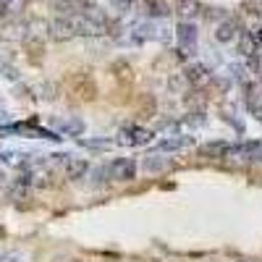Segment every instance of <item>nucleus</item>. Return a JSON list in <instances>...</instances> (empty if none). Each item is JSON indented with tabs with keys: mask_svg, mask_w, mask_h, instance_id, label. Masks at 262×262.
<instances>
[{
	"mask_svg": "<svg viewBox=\"0 0 262 262\" xmlns=\"http://www.w3.org/2000/svg\"><path fill=\"white\" fill-rule=\"evenodd\" d=\"M152 142V131L142 128V126H123L118 131V144H126V147H142V144H149Z\"/></svg>",
	"mask_w": 262,
	"mask_h": 262,
	"instance_id": "obj_1",
	"label": "nucleus"
},
{
	"mask_svg": "<svg viewBox=\"0 0 262 262\" xmlns=\"http://www.w3.org/2000/svg\"><path fill=\"white\" fill-rule=\"evenodd\" d=\"M107 173H111L113 181H134L137 179V163L131 158H116L107 165Z\"/></svg>",
	"mask_w": 262,
	"mask_h": 262,
	"instance_id": "obj_2",
	"label": "nucleus"
},
{
	"mask_svg": "<svg viewBox=\"0 0 262 262\" xmlns=\"http://www.w3.org/2000/svg\"><path fill=\"white\" fill-rule=\"evenodd\" d=\"M53 128L58 131V134H63V137H79V134H84V121L81 118H74V116L55 118L53 121Z\"/></svg>",
	"mask_w": 262,
	"mask_h": 262,
	"instance_id": "obj_3",
	"label": "nucleus"
},
{
	"mask_svg": "<svg viewBox=\"0 0 262 262\" xmlns=\"http://www.w3.org/2000/svg\"><path fill=\"white\" fill-rule=\"evenodd\" d=\"M176 34H179L181 50H184L186 55H194V53H196V29H194V24H179Z\"/></svg>",
	"mask_w": 262,
	"mask_h": 262,
	"instance_id": "obj_4",
	"label": "nucleus"
},
{
	"mask_svg": "<svg viewBox=\"0 0 262 262\" xmlns=\"http://www.w3.org/2000/svg\"><path fill=\"white\" fill-rule=\"evenodd\" d=\"M259 142H242V144H231L228 155L226 158H236V160H257V152H259Z\"/></svg>",
	"mask_w": 262,
	"mask_h": 262,
	"instance_id": "obj_5",
	"label": "nucleus"
},
{
	"mask_svg": "<svg viewBox=\"0 0 262 262\" xmlns=\"http://www.w3.org/2000/svg\"><path fill=\"white\" fill-rule=\"evenodd\" d=\"M63 170H66V179H69V181H79V179L86 176L90 163H86L84 158H71V155H69V160L63 163Z\"/></svg>",
	"mask_w": 262,
	"mask_h": 262,
	"instance_id": "obj_6",
	"label": "nucleus"
},
{
	"mask_svg": "<svg viewBox=\"0 0 262 262\" xmlns=\"http://www.w3.org/2000/svg\"><path fill=\"white\" fill-rule=\"evenodd\" d=\"M0 160L8 163V165H29V155L27 152H21V149H13V147H6V144H0Z\"/></svg>",
	"mask_w": 262,
	"mask_h": 262,
	"instance_id": "obj_7",
	"label": "nucleus"
},
{
	"mask_svg": "<svg viewBox=\"0 0 262 262\" xmlns=\"http://www.w3.org/2000/svg\"><path fill=\"white\" fill-rule=\"evenodd\" d=\"M228 149H231V142H223V139H215V142H207L200 147V152L205 158H215V160H221L228 155Z\"/></svg>",
	"mask_w": 262,
	"mask_h": 262,
	"instance_id": "obj_8",
	"label": "nucleus"
},
{
	"mask_svg": "<svg viewBox=\"0 0 262 262\" xmlns=\"http://www.w3.org/2000/svg\"><path fill=\"white\" fill-rule=\"evenodd\" d=\"M186 144H191V137H184V134H176V137H165L158 142V149L160 152H176V149H184Z\"/></svg>",
	"mask_w": 262,
	"mask_h": 262,
	"instance_id": "obj_9",
	"label": "nucleus"
},
{
	"mask_svg": "<svg viewBox=\"0 0 262 262\" xmlns=\"http://www.w3.org/2000/svg\"><path fill=\"white\" fill-rule=\"evenodd\" d=\"M142 168H144L147 173H160V170L168 168V158L160 155V152H155V155H147V158L142 160Z\"/></svg>",
	"mask_w": 262,
	"mask_h": 262,
	"instance_id": "obj_10",
	"label": "nucleus"
},
{
	"mask_svg": "<svg viewBox=\"0 0 262 262\" xmlns=\"http://www.w3.org/2000/svg\"><path fill=\"white\" fill-rule=\"evenodd\" d=\"M215 37H217V42H231V39L236 37V27H233V24H223L221 29H217Z\"/></svg>",
	"mask_w": 262,
	"mask_h": 262,
	"instance_id": "obj_11",
	"label": "nucleus"
},
{
	"mask_svg": "<svg viewBox=\"0 0 262 262\" xmlns=\"http://www.w3.org/2000/svg\"><path fill=\"white\" fill-rule=\"evenodd\" d=\"M249 107L262 118V90H254V92L249 95Z\"/></svg>",
	"mask_w": 262,
	"mask_h": 262,
	"instance_id": "obj_12",
	"label": "nucleus"
},
{
	"mask_svg": "<svg viewBox=\"0 0 262 262\" xmlns=\"http://www.w3.org/2000/svg\"><path fill=\"white\" fill-rule=\"evenodd\" d=\"M202 74H205V69H200V66H194V69L186 71V76H189L191 81H202Z\"/></svg>",
	"mask_w": 262,
	"mask_h": 262,
	"instance_id": "obj_13",
	"label": "nucleus"
},
{
	"mask_svg": "<svg viewBox=\"0 0 262 262\" xmlns=\"http://www.w3.org/2000/svg\"><path fill=\"white\" fill-rule=\"evenodd\" d=\"M86 147H97V149H107V147H111V142H107V139H86Z\"/></svg>",
	"mask_w": 262,
	"mask_h": 262,
	"instance_id": "obj_14",
	"label": "nucleus"
},
{
	"mask_svg": "<svg viewBox=\"0 0 262 262\" xmlns=\"http://www.w3.org/2000/svg\"><path fill=\"white\" fill-rule=\"evenodd\" d=\"M95 179H97V184H102V181L111 179V173H107V168H97L95 170Z\"/></svg>",
	"mask_w": 262,
	"mask_h": 262,
	"instance_id": "obj_15",
	"label": "nucleus"
},
{
	"mask_svg": "<svg viewBox=\"0 0 262 262\" xmlns=\"http://www.w3.org/2000/svg\"><path fill=\"white\" fill-rule=\"evenodd\" d=\"M252 39H254V45H262V29H257V32L252 34Z\"/></svg>",
	"mask_w": 262,
	"mask_h": 262,
	"instance_id": "obj_16",
	"label": "nucleus"
},
{
	"mask_svg": "<svg viewBox=\"0 0 262 262\" xmlns=\"http://www.w3.org/2000/svg\"><path fill=\"white\" fill-rule=\"evenodd\" d=\"M3 262H24V259H21V257H6Z\"/></svg>",
	"mask_w": 262,
	"mask_h": 262,
	"instance_id": "obj_17",
	"label": "nucleus"
},
{
	"mask_svg": "<svg viewBox=\"0 0 262 262\" xmlns=\"http://www.w3.org/2000/svg\"><path fill=\"white\" fill-rule=\"evenodd\" d=\"M257 160H262V147H259V152H257Z\"/></svg>",
	"mask_w": 262,
	"mask_h": 262,
	"instance_id": "obj_18",
	"label": "nucleus"
},
{
	"mask_svg": "<svg viewBox=\"0 0 262 262\" xmlns=\"http://www.w3.org/2000/svg\"><path fill=\"white\" fill-rule=\"evenodd\" d=\"M0 181H3V170H0Z\"/></svg>",
	"mask_w": 262,
	"mask_h": 262,
	"instance_id": "obj_19",
	"label": "nucleus"
},
{
	"mask_svg": "<svg viewBox=\"0 0 262 262\" xmlns=\"http://www.w3.org/2000/svg\"><path fill=\"white\" fill-rule=\"evenodd\" d=\"M3 259H6V257H3V254H0V262H3Z\"/></svg>",
	"mask_w": 262,
	"mask_h": 262,
	"instance_id": "obj_20",
	"label": "nucleus"
}]
</instances>
